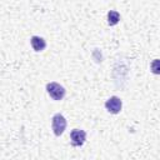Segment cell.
<instances>
[{
	"mask_svg": "<svg viewBox=\"0 0 160 160\" xmlns=\"http://www.w3.org/2000/svg\"><path fill=\"white\" fill-rule=\"evenodd\" d=\"M46 91L50 95V98L52 100H56V101L62 100L64 96H65V94H66L65 88L61 86L60 84L55 82V81H51V82H48L46 84Z\"/></svg>",
	"mask_w": 160,
	"mask_h": 160,
	"instance_id": "cell-1",
	"label": "cell"
},
{
	"mask_svg": "<svg viewBox=\"0 0 160 160\" xmlns=\"http://www.w3.org/2000/svg\"><path fill=\"white\" fill-rule=\"evenodd\" d=\"M51 128H52V131L56 136L62 135V132L66 129V119L59 112L55 114L51 119Z\"/></svg>",
	"mask_w": 160,
	"mask_h": 160,
	"instance_id": "cell-2",
	"label": "cell"
},
{
	"mask_svg": "<svg viewBox=\"0 0 160 160\" xmlns=\"http://www.w3.org/2000/svg\"><path fill=\"white\" fill-rule=\"evenodd\" d=\"M70 140L72 146H81L86 140V132L80 129H74L70 132Z\"/></svg>",
	"mask_w": 160,
	"mask_h": 160,
	"instance_id": "cell-3",
	"label": "cell"
},
{
	"mask_svg": "<svg viewBox=\"0 0 160 160\" xmlns=\"http://www.w3.org/2000/svg\"><path fill=\"white\" fill-rule=\"evenodd\" d=\"M121 106H122V102L118 96H111L105 101V108L111 114H119L121 111Z\"/></svg>",
	"mask_w": 160,
	"mask_h": 160,
	"instance_id": "cell-4",
	"label": "cell"
},
{
	"mask_svg": "<svg viewBox=\"0 0 160 160\" xmlns=\"http://www.w3.org/2000/svg\"><path fill=\"white\" fill-rule=\"evenodd\" d=\"M30 44H31V46H32V49L35 50V51H42L45 48H46V41L42 39V38H40V36H31V39H30Z\"/></svg>",
	"mask_w": 160,
	"mask_h": 160,
	"instance_id": "cell-5",
	"label": "cell"
},
{
	"mask_svg": "<svg viewBox=\"0 0 160 160\" xmlns=\"http://www.w3.org/2000/svg\"><path fill=\"white\" fill-rule=\"evenodd\" d=\"M119 20H120V14H119L118 11L110 10V11L108 12V24H109L110 26L116 25V24L119 22Z\"/></svg>",
	"mask_w": 160,
	"mask_h": 160,
	"instance_id": "cell-6",
	"label": "cell"
},
{
	"mask_svg": "<svg viewBox=\"0 0 160 160\" xmlns=\"http://www.w3.org/2000/svg\"><path fill=\"white\" fill-rule=\"evenodd\" d=\"M158 62H159V61H158V59H156V60L154 61V64H152V66H154V70H152V71H154L155 74L158 72Z\"/></svg>",
	"mask_w": 160,
	"mask_h": 160,
	"instance_id": "cell-7",
	"label": "cell"
}]
</instances>
